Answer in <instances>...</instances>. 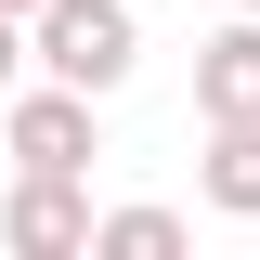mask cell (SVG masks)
Instances as JSON below:
<instances>
[{"label": "cell", "instance_id": "cell-1", "mask_svg": "<svg viewBox=\"0 0 260 260\" xmlns=\"http://www.w3.org/2000/svg\"><path fill=\"white\" fill-rule=\"evenodd\" d=\"M26 65L104 104L130 65H143V26H130V0H39V13H26Z\"/></svg>", "mask_w": 260, "mask_h": 260}, {"label": "cell", "instance_id": "cell-2", "mask_svg": "<svg viewBox=\"0 0 260 260\" xmlns=\"http://www.w3.org/2000/svg\"><path fill=\"white\" fill-rule=\"evenodd\" d=\"M0 247L13 260H91V195H78V169H13Z\"/></svg>", "mask_w": 260, "mask_h": 260}, {"label": "cell", "instance_id": "cell-3", "mask_svg": "<svg viewBox=\"0 0 260 260\" xmlns=\"http://www.w3.org/2000/svg\"><path fill=\"white\" fill-rule=\"evenodd\" d=\"M0 143H13V169H91V91H65V78H39V91H13V117H0Z\"/></svg>", "mask_w": 260, "mask_h": 260}, {"label": "cell", "instance_id": "cell-4", "mask_svg": "<svg viewBox=\"0 0 260 260\" xmlns=\"http://www.w3.org/2000/svg\"><path fill=\"white\" fill-rule=\"evenodd\" d=\"M195 117H260V13L195 39Z\"/></svg>", "mask_w": 260, "mask_h": 260}, {"label": "cell", "instance_id": "cell-5", "mask_svg": "<svg viewBox=\"0 0 260 260\" xmlns=\"http://www.w3.org/2000/svg\"><path fill=\"white\" fill-rule=\"evenodd\" d=\"M195 195L221 221H260V117H208V156H195Z\"/></svg>", "mask_w": 260, "mask_h": 260}, {"label": "cell", "instance_id": "cell-6", "mask_svg": "<svg viewBox=\"0 0 260 260\" xmlns=\"http://www.w3.org/2000/svg\"><path fill=\"white\" fill-rule=\"evenodd\" d=\"M91 247L104 260H169L182 247V208H91Z\"/></svg>", "mask_w": 260, "mask_h": 260}, {"label": "cell", "instance_id": "cell-7", "mask_svg": "<svg viewBox=\"0 0 260 260\" xmlns=\"http://www.w3.org/2000/svg\"><path fill=\"white\" fill-rule=\"evenodd\" d=\"M26 78V13H0V91Z\"/></svg>", "mask_w": 260, "mask_h": 260}, {"label": "cell", "instance_id": "cell-8", "mask_svg": "<svg viewBox=\"0 0 260 260\" xmlns=\"http://www.w3.org/2000/svg\"><path fill=\"white\" fill-rule=\"evenodd\" d=\"M234 13H260V0H234Z\"/></svg>", "mask_w": 260, "mask_h": 260}]
</instances>
